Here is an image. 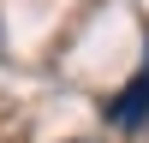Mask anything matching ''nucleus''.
Masks as SVG:
<instances>
[{"label": "nucleus", "instance_id": "obj_1", "mask_svg": "<svg viewBox=\"0 0 149 143\" xmlns=\"http://www.w3.org/2000/svg\"><path fill=\"white\" fill-rule=\"evenodd\" d=\"M102 113L113 119L119 131H143V125H149V60H143V72H137V78H131L119 95H107Z\"/></svg>", "mask_w": 149, "mask_h": 143}]
</instances>
